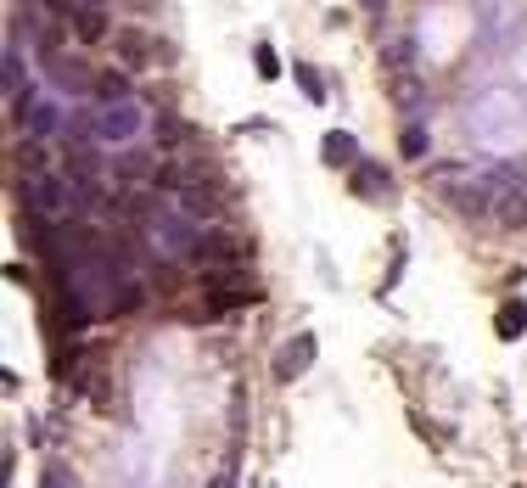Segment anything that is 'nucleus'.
<instances>
[{
    "instance_id": "nucleus-3",
    "label": "nucleus",
    "mask_w": 527,
    "mask_h": 488,
    "mask_svg": "<svg viewBox=\"0 0 527 488\" xmlns=\"http://www.w3.org/2000/svg\"><path fill=\"white\" fill-rule=\"evenodd\" d=\"M152 253H163V259H186V253H197V242H202V230L191 225L186 214H163V219H152Z\"/></svg>"
},
{
    "instance_id": "nucleus-2",
    "label": "nucleus",
    "mask_w": 527,
    "mask_h": 488,
    "mask_svg": "<svg viewBox=\"0 0 527 488\" xmlns=\"http://www.w3.org/2000/svg\"><path fill=\"white\" fill-rule=\"evenodd\" d=\"M432 180H438V186L449 191V208H455V214L483 219L488 208H494V186H488V180H466V174L449 169V163H443V169H432Z\"/></svg>"
},
{
    "instance_id": "nucleus-16",
    "label": "nucleus",
    "mask_w": 527,
    "mask_h": 488,
    "mask_svg": "<svg viewBox=\"0 0 527 488\" xmlns=\"http://www.w3.org/2000/svg\"><path fill=\"white\" fill-rule=\"evenodd\" d=\"M387 96L399 101L404 113H421V107H427V85H421L415 73H393V79H387Z\"/></svg>"
},
{
    "instance_id": "nucleus-6",
    "label": "nucleus",
    "mask_w": 527,
    "mask_h": 488,
    "mask_svg": "<svg viewBox=\"0 0 527 488\" xmlns=\"http://www.w3.org/2000/svg\"><path fill=\"white\" fill-rule=\"evenodd\" d=\"M45 73H51V85L68 90V96H96V73H90L85 57H68V51H57V57H45Z\"/></svg>"
},
{
    "instance_id": "nucleus-23",
    "label": "nucleus",
    "mask_w": 527,
    "mask_h": 488,
    "mask_svg": "<svg viewBox=\"0 0 527 488\" xmlns=\"http://www.w3.org/2000/svg\"><path fill=\"white\" fill-rule=\"evenodd\" d=\"M382 62H387V73H410V62H415V40H387Z\"/></svg>"
},
{
    "instance_id": "nucleus-29",
    "label": "nucleus",
    "mask_w": 527,
    "mask_h": 488,
    "mask_svg": "<svg viewBox=\"0 0 527 488\" xmlns=\"http://www.w3.org/2000/svg\"><path fill=\"white\" fill-rule=\"evenodd\" d=\"M208 488H236V472H230V466H225V472H214V483H208Z\"/></svg>"
},
{
    "instance_id": "nucleus-19",
    "label": "nucleus",
    "mask_w": 527,
    "mask_h": 488,
    "mask_svg": "<svg viewBox=\"0 0 527 488\" xmlns=\"http://www.w3.org/2000/svg\"><path fill=\"white\" fill-rule=\"evenodd\" d=\"M427 152H432V135H427V124H415V118H410V124L399 130V158H404V163H421Z\"/></svg>"
},
{
    "instance_id": "nucleus-12",
    "label": "nucleus",
    "mask_w": 527,
    "mask_h": 488,
    "mask_svg": "<svg viewBox=\"0 0 527 488\" xmlns=\"http://www.w3.org/2000/svg\"><path fill=\"white\" fill-rule=\"evenodd\" d=\"M320 158H326V169H348V174L365 163V158H359V141L348 130H331L326 141H320Z\"/></svg>"
},
{
    "instance_id": "nucleus-28",
    "label": "nucleus",
    "mask_w": 527,
    "mask_h": 488,
    "mask_svg": "<svg viewBox=\"0 0 527 488\" xmlns=\"http://www.w3.org/2000/svg\"><path fill=\"white\" fill-rule=\"evenodd\" d=\"M40 6L51 23H73V12H79V0H40Z\"/></svg>"
},
{
    "instance_id": "nucleus-20",
    "label": "nucleus",
    "mask_w": 527,
    "mask_h": 488,
    "mask_svg": "<svg viewBox=\"0 0 527 488\" xmlns=\"http://www.w3.org/2000/svg\"><path fill=\"white\" fill-rule=\"evenodd\" d=\"M118 101H129V73L101 68L96 73V107H118Z\"/></svg>"
},
{
    "instance_id": "nucleus-15",
    "label": "nucleus",
    "mask_w": 527,
    "mask_h": 488,
    "mask_svg": "<svg viewBox=\"0 0 527 488\" xmlns=\"http://www.w3.org/2000/svg\"><path fill=\"white\" fill-rule=\"evenodd\" d=\"M62 174H68L73 186H79V180H101V152L96 146H68V152H62Z\"/></svg>"
},
{
    "instance_id": "nucleus-27",
    "label": "nucleus",
    "mask_w": 527,
    "mask_h": 488,
    "mask_svg": "<svg viewBox=\"0 0 527 488\" xmlns=\"http://www.w3.org/2000/svg\"><path fill=\"white\" fill-rule=\"evenodd\" d=\"M253 62H258V79H281V57H275V45H258Z\"/></svg>"
},
{
    "instance_id": "nucleus-18",
    "label": "nucleus",
    "mask_w": 527,
    "mask_h": 488,
    "mask_svg": "<svg viewBox=\"0 0 527 488\" xmlns=\"http://www.w3.org/2000/svg\"><path fill=\"white\" fill-rule=\"evenodd\" d=\"M73 34L85 45H96V40H113V23H107V12H96V6H79V12H73Z\"/></svg>"
},
{
    "instance_id": "nucleus-22",
    "label": "nucleus",
    "mask_w": 527,
    "mask_h": 488,
    "mask_svg": "<svg viewBox=\"0 0 527 488\" xmlns=\"http://www.w3.org/2000/svg\"><path fill=\"white\" fill-rule=\"evenodd\" d=\"M522 331H527V303L516 298V303H505V309H499V337H505V343H516Z\"/></svg>"
},
{
    "instance_id": "nucleus-14",
    "label": "nucleus",
    "mask_w": 527,
    "mask_h": 488,
    "mask_svg": "<svg viewBox=\"0 0 527 488\" xmlns=\"http://www.w3.org/2000/svg\"><path fill=\"white\" fill-rule=\"evenodd\" d=\"M12 163L23 169V180H40V174H51V169H45V163H51V146L34 141V135H23V141L12 146Z\"/></svg>"
},
{
    "instance_id": "nucleus-17",
    "label": "nucleus",
    "mask_w": 527,
    "mask_h": 488,
    "mask_svg": "<svg viewBox=\"0 0 527 488\" xmlns=\"http://www.w3.org/2000/svg\"><path fill=\"white\" fill-rule=\"evenodd\" d=\"M113 174L118 180H157V158L152 152H113Z\"/></svg>"
},
{
    "instance_id": "nucleus-1",
    "label": "nucleus",
    "mask_w": 527,
    "mask_h": 488,
    "mask_svg": "<svg viewBox=\"0 0 527 488\" xmlns=\"http://www.w3.org/2000/svg\"><path fill=\"white\" fill-rule=\"evenodd\" d=\"M23 214L34 219H73V186L68 174H40V180H23Z\"/></svg>"
},
{
    "instance_id": "nucleus-31",
    "label": "nucleus",
    "mask_w": 527,
    "mask_h": 488,
    "mask_svg": "<svg viewBox=\"0 0 527 488\" xmlns=\"http://www.w3.org/2000/svg\"><path fill=\"white\" fill-rule=\"evenodd\" d=\"M79 6H96V12H107V0H79Z\"/></svg>"
},
{
    "instance_id": "nucleus-4",
    "label": "nucleus",
    "mask_w": 527,
    "mask_h": 488,
    "mask_svg": "<svg viewBox=\"0 0 527 488\" xmlns=\"http://www.w3.org/2000/svg\"><path fill=\"white\" fill-rule=\"evenodd\" d=\"M141 130H146V113H141V101L135 96L118 101V107H101V118H96V141L101 146H129Z\"/></svg>"
},
{
    "instance_id": "nucleus-25",
    "label": "nucleus",
    "mask_w": 527,
    "mask_h": 488,
    "mask_svg": "<svg viewBox=\"0 0 527 488\" xmlns=\"http://www.w3.org/2000/svg\"><path fill=\"white\" fill-rule=\"evenodd\" d=\"M292 79L303 85V96L309 101H326V85H320V73H314L309 62H292Z\"/></svg>"
},
{
    "instance_id": "nucleus-21",
    "label": "nucleus",
    "mask_w": 527,
    "mask_h": 488,
    "mask_svg": "<svg viewBox=\"0 0 527 488\" xmlns=\"http://www.w3.org/2000/svg\"><path fill=\"white\" fill-rule=\"evenodd\" d=\"M141 303H146V287L135 281V275H124V281H118V292L107 298V315H135Z\"/></svg>"
},
{
    "instance_id": "nucleus-26",
    "label": "nucleus",
    "mask_w": 527,
    "mask_h": 488,
    "mask_svg": "<svg viewBox=\"0 0 527 488\" xmlns=\"http://www.w3.org/2000/svg\"><path fill=\"white\" fill-rule=\"evenodd\" d=\"M40 488H73V472L62 466V460H45L40 466Z\"/></svg>"
},
{
    "instance_id": "nucleus-24",
    "label": "nucleus",
    "mask_w": 527,
    "mask_h": 488,
    "mask_svg": "<svg viewBox=\"0 0 527 488\" xmlns=\"http://www.w3.org/2000/svg\"><path fill=\"white\" fill-rule=\"evenodd\" d=\"M499 225H527V197L522 191H505V202H499Z\"/></svg>"
},
{
    "instance_id": "nucleus-30",
    "label": "nucleus",
    "mask_w": 527,
    "mask_h": 488,
    "mask_svg": "<svg viewBox=\"0 0 527 488\" xmlns=\"http://www.w3.org/2000/svg\"><path fill=\"white\" fill-rule=\"evenodd\" d=\"M359 6H365L371 17H382V12H387V0H359Z\"/></svg>"
},
{
    "instance_id": "nucleus-13",
    "label": "nucleus",
    "mask_w": 527,
    "mask_h": 488,
    "mask_svg": "<svg viewBox=\"0 0 527 488\" xmlns=\"http://www.w3.org/2000/svg\"><path fill=\"white\" fill-rule=\"evenodd\" d=\"M219 208H225V202H219L208 186H191V191H180V197H174V214H186L191 225H197V219H219Z\"/></svg>"
},
{
    "instance_id": "nucleus-8",
    "label": "nucleus",
    "mask_w": 527,
    "mask_h": 488,
    "mask_svg": "<svg viewBox=\"0 0 527 488\" xmlns=\"http://www.w3.org/2000/svg\"><path fill=\"white\" fill-rule=\"evenodd\" d=\"M113 51L124 68H152L157 62V40L146 29H135V23H124V29H113Z\"/></svg>"
},
{
    "instance_id": "nucleus-7",
    "label": "nucleus",
    "mask_w": 527,
    "mask_h": 488,
    "mask_svg": "<svg viewBox=\"0 0 527 488\" xmlns=\"http://www.w3.org/2000/svg\"><path fill=\"white\" fill-rule=\"evenodd\" d=\"M314 359H320V337H314V331H298V337H292V343L275 354L270 376H275V382H298V376L309 371Z\"/></svg>"
},
{
    "instance_id": "nucleus-10",
    "label": "nucleus",
    "mask_w": 527,
    "mask_h": 488,
    "mask_svg": "<svg viewBox=\"0 0 527 488\" xmlns=\"http://www.w3.org/2000/svg\"><path fill=\"white\" fill-rule=\"evenodd\" d=\"M152 141H157V152H186V146L197 141V130H191L180 113H163V107H157V118H152Z\"/></svg>"
},
{
    "instance_id": "nucleus-9",
    "label": "nucleus",
    "mask_w": 527,
    "mask_h": 488,
    "mask_svg": "<svg viewBox=\"0 0 527 488\" xmlns=\"http://www.w3.org/2000/svg\"><path fill=\"white\" fill-rule=\"evenodd\" d=\"M17 124H23V135H34V141H51L57 130H68V113H62L51 96H34V101H29V113L17 118Z\"/></svg>"
},
{
    "instance_id": "nucleus-11",
    "label": "nucleus",
    "mask_w": 527,
    "mask_h": 488,
    "mask_svg": "<svg viewBox=\"0 0 527 488\" xmlns=\"http://www.w3.org/2000/svg\"><path fill=\"white\" fill-rule=\"evenodd\" d=\"M348 191H354V197H365V202H382V197H393V174L382 169V163H359L354 174H348Z\"/></svg>"
},
{
    "instance_id": "nucleus-5",
    "label": "nucleus",
    "mask_w": 527,
    "mask_h": 488,
    "mask_svg": "<svg viewBox=\"0 0 527 488\" xmlns=\"http://www.w3.org/2000/svg\"><path fill=\"white\" fill-rule=\"evenodd\" d=\"M253 253V242H242V236H230V230H202V242L191 259L202 264V270H236V264Z\"/></svg>"
}]
</instances>
